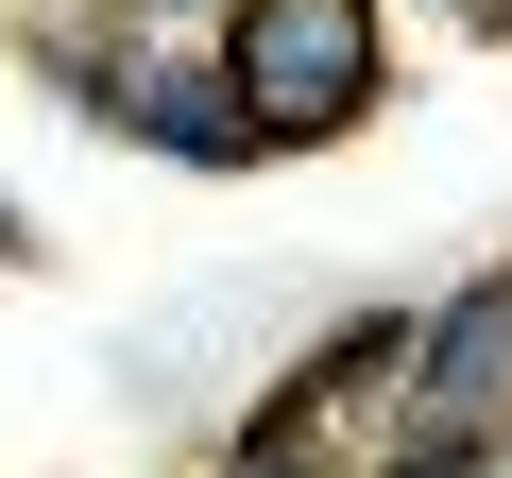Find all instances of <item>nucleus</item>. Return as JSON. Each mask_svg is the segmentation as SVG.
Returning a JSON list of instances; mask_svg holds the SVG:
<instances>
[{
	"label": "nucleus",
	"instance_id": "2",
	"mask_svg": "<svg viewBox=\"0 0 512 478\" xmlns=\"http://www.w3.org/2000/svg\"><path fill=\"white\" fill-rule=\"evenodd\" d=\"M35 69H52V86H69L103 137H154L171 171H256V154H274V137L239 120L222 52H205V69H154V52H137V69H120V52H86V35H35Z\"/></svg>",
	"mask_w": 512,
	"mask_h": 478
},
{
	"label": "nucleus",
	"instance_id": "6",
	"mask_svg": "<svg viewBox=\"0 0 512 478\" xmlns=\"http://www.w3.org/2000/svg\"><path fill=\"white\" fill-rule=\"evenodd\" d=\"M154 18H222V0H154Z\"/></svg>",
	"mask_w": 512,
	"mask_h": 478
},
{
	"label": "nucleus",
	"instance_id": "4",
	"mask_svg": "<svg viewBox=\"0 0 512 478\" xmlns=\"http://www.w3.org/2000/svg\"><path fill=\"white\" fill-rule=\"evenodd\" d=\"M0 257H35V222H18V188H0Z\"/></svg>",
	"mask_w": 512,
	"mask_h": 478
},
{
	"label": "nucleus",
	"instance_id": "3",
	"mask_svg": "<svg viewBox=\"0 0 512 478\" xmlns=\"http://www.w3.org/2000/svg\"><path fill=\"white\" fill-rule=\"evenodd\" d=\"M410 410H478V427H512V257L461 274V291L410 325Z\"/></svg>",
	"mask_w": 512,
	"mask_h": 478
},
{
	"label": "nucleus",
	"instance_id": "1",
	"mask_svg": "<svg viewBox=\"0 0 512 478\" xmlns=\"http://www.w3.org/2000/svg\"><path fill=\"white\" fill-rule=\"evenodd\" d=\"M222 86L274 154H325L393 103V0H222Z\"/></svg>",
	"mask_w": 512,
	"mask_h": 478
},
{
	"label": "nucleus",
	"instance_id": "5",
	"mask_svg": "<svg viewBox=\"0 0 512 478\" xmlns=\"http://www.w3.org/2000/svg\"><path fill=\"white\" fill-rule=\"evenodd\" d=\"M222 478H308V461H222Z\"/></svg>",
	"mask_w": 512,
	"mask_h": 478
}]
</instances>
